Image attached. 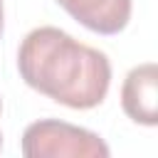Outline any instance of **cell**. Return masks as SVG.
<instances>
[{
    "mask_svg": "<svg viewBox=\"0 0 158 158\" xmlns=\"http://www.w3.org/2000/svg\"><path fill=\"white\" fill-rule=\"evenodd\" d=\"M17 72L30 89L79 111L99 106L111 86L109 57L49 25L27 32L17 49Z\"/></svg>",
    "mask_w": 158,
    "mask_h": 158,
    "instance_id": "1",
    "label": "cell"
},
{
    "mask_svg": "<svg viewBox=\"0 0 158 158\" xmlns=\"http://www.w3.org/2000/svg\"><path fill=\"white\" fill-rule=\"evenodd\" d=\"M20 151L25 158H109V146L99 133L59 121L40 118L22 133Z\"/></svg>",
    "mask_w": 158,
    "mask_h": 158,
    "instance_id": "2",
    "label": "cell"
},
{
    "mask_svg": "<svg viewBox=\"0 0 158 158\" xmlns=\"http://www.w3.org/2000/svg\"><path fill=\"white\" fill-rule=\"evenodd\" d=\"M121 109L131 121L141 126L158 123V67L156 62H143L126 74L123 86H121Z\"/></svg>",
    "mask_w": 158,
    "mask_h": 158,
    "instance_id": "3",
    "label": "cell"
},
{
    "mask_svg": "<svg viewBox=\"0 0 158 158\" xmlns=\"http://www.w3.org/2000/svg\"><path fill=\"white\" fill-rule=\"evenodd\" d=\"M96 35H118L131 20V0H54Z\"/></svg>",
    "mask_w": 158,
    "mask_h": 158,
    "instance_id": "4",
    "label": "cell"
},
{
    "mask_svg": "<svg viewBox=\"0 0 158 158\" xmlns=\"http://www.w3.org/2000/svg\"><path fill=\"white\" fill-rule=\"evenodd\" d=\"M2 27H5V10H2V0H0V35H2Z\"/></svg>",
    "mask_w": 158,
    "mask_h": 158,
    "instance_id": "5",
    "label": "cell"
},
{
    "mask_svg": "<svg viewBox=\"0 0 158 158\" xmlns=\"http://www.w3.org/2000/svg\"><path fill=\"white\" fill-rule=\"evenodd\" d=\"M0 148H2V133H0Z\"/></svg>",
    "mask_w": 158,
    "mask_h": 158,
    "instance_id": "6",
    "label": "cell"
},
{
    "mask_svg": "<svg viewBox=\"0 0 158 158\" xmlns=\"http://www.w3.org/2000/svg\"><path fill=\"white\" fill-rule=\"evenodd\" d=\"M0 114H2V101H0Z\"/></svg>",
    "mask_w": 158,
    "mask_h": 158,
    "instance_id": "7",
    "label": "cell"
}]
</instances>
